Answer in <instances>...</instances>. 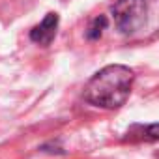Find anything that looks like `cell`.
Wrapping results in <instances>:
<instances>
[{
	"mask_svg": "<svg viewBox=\"0 0 159 159\" xmlns=\"http://www.w3.org/2000/svg\"><path fill=\"white\" fill-rule=\"evenodd\" d=\"M116 26L124 34H133L146 23L148 4L146 0H118L112 6Z\"/></svg>",
	"mask_w": 159,
	"mask_h": 159,
	"instance_id": "obj_2",
	"label": "cell"
},
{
	"mask_svg": "<svg viewBox=\"0 0 159 159\" xmlns=\"http://www.w3.org/2000/svg\"><path fill=\"white\" fill-rule=\"evenodd\" d=\"M58 21H60V19H58V13H47L45 19H43L38 26H34V28L30 30V39H32L34 43L41 45V47L51 45V41H52L54 36H56Z\"/></svg>",
	"mask_w": 159,
	"mask_h": 159,
	"instance_id": "obj_3",
	"label": "cell"
},
{
	"mask_svg": "<svg viewBox=\"0 0 159 159\" xmlns=\"http://www.w3.org/2000/svg\"><path fill=\"white\" fill-rule=\"evenodd\" d=\"M105 26H107V17H103V15L96 17V19L92 21L90 28H88V38H90V39H98V38L103 34Z\"/></svg>",
	"mask_w": 159,
	"mask_h": 159,
	"instance_id": "obj_4",
	"label": "cell"
},
{
	"mask_svg": "<svg viewBox=\"0 0 159 159\" xmlns=\"http://www.w3.org/2000/svg\"><path fill=\"white\" fill-rule=\"evenodd\" d=\"M133 71L127 66L112 64L99 69L84 86V99L101 109H118L122 107L133 86Z\"/></svg>",
	"mask_w": 159,
	"mask_h": 159,
	"instance_id": "obj_1",
	"label": "cell"
}]
</instances>
